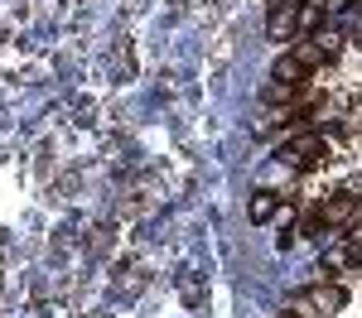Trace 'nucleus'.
Instances as JSON below:
<instances>
[{
	"label": "nucleus",
	"mask_w": 362,
	"mask_h": 318,
	"mask_svg": "<svg viewBox=\"0 0 362 318\" xmlns=\"http://www.w3.org/2000/svg\"><path fill=\"white\" fill-rule=\"evenodd\" d=\"M343 285H309V289H300L295 299H290V309H285V318H334L338 309H343Z\"/></svg>",
	"instance_id": "f257e3e1"
},
{
	"label": "nucleus",
	"mask_w": 362,
	"mask_h": 318,
	"mask_svg": "<svg viewBox=\"0 0 362 318\" xmlns=\"http://www.w3.org/2000/svg\"><path fill=\"white\" fill-rule=\"evenodd\" d=\"M280 159H285V164H295V169H309V164H324V159H329V140H324L319 130H309V135H295V140H285V149H280Z\"/></svg>",
	"instance_id": "f03ea898"
},
{
	"label": "nucleus",
	"mask_w": 362,
	"mask_h": 318,
	"mask_svg": "<svg viewBox=\"0 0 362 318\" xmlns=\"http://www.w3.org/2000/svg\"><path fill=\"white\" fill-rule=\"evenodd\" d=\"M266 34L271 39H295L300 34V0H276L271 5V15H266Z\"/></svg>",
	"instance_id": "7ed1b4c3"
},
{
	"label": "nucleus",
	"mask_w": 362,
	"mask_h": 318,
	"mask_svg": "<svg viewBox=\"0 0 362 318\" xmlns=\"http://www.w3.org/2000/svg\"><path fill=\"white\" fill-rule=\"evenodd\" d=\"M353 217H358V198L353 193H334V202H324L314 212V222H324V227H348Z\"/></svg>",
	"instance_id": "20e7f679"
},
{
	"label": "nucleus",
	"mask_w": 362,
	"mask_h": 318,
	"mask_svg": "<svg viewBox=\"0 0 362 318\" xmlns=\"http://www.w3.org/2000/svg\"><path fill=\"white\" fill-rule=\"evenodd\" d=\"M271 82H309V68L295 54H280L276 68H271Z\"/></svg>",
	"instance_id": "39448f33"
},
{
	"label": "nucleus",
	"mask_w": 362,
	"mask_h": 318,
	"mask_svg": "<svg viewBox=\"0 0 362 318\" xmlns=\"http://www.w3.org/2000/svg\"><path fill=\"white\" fill-rule=\"evenodd\" d=\"M280 207V193H271V188H261V193H251V222H271Z\"/></svg>",
	"instance_id": "423d86ee"
},
{
	"label": "nucleus",
	"mask_w": 362,
	"mask_h": 318,
	"mask_svg": "<svg viewBox=\"0 0 362 318\" xmlns=\"http://www.w3.org/2000/svg\"><path fill=\"white\" fill-rule=\"evenodd\" d=\"M319 20H324V0H300V34L319 29Z\"/></svg>",
	"instance_id": "0eeeda50"
},
{
	"label": "nucleus",
	"mask_w": 362,
	"mask_h": 318,
	"mask_svg": "<svg viewBox=\"0 0 362 318\" xmlns=\"http://www.w3.org/2000/svg\"><path fill=\"white\" fill-rule=\"evenodd\" d=\"M348 246L362 256V217H353V222H348Z\"/></svg>",
	"instance_id": "6e6552de"
}]
</instances>
